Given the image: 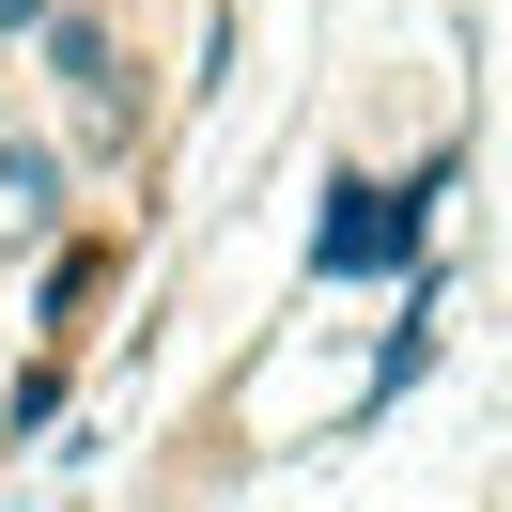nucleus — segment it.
<instances>
[{"label": "nucleus", "instance_id": "obj_2", "mask_svg": "<svg viewBox=\"0 0 512 512\" xmlns=\"http://www.w3.org/2000/svg\"><path fill=\"white\" fill-rule=\"evenodd\" d=\"M32 47H47V78H63V109L94 125V156H125V140H140V63H125V32L78 16V0H47Z\"/></svg>", "mask_w": 512, "mask_h": 512}, {"label": "nucleus", "instance_id": "obj_1", "mask_svg": "<svg viewBox=\"0 0 512 512\" xmlns=\"http://www.w3.org/2000/svg\"><path fill=\"white\" fill-rule=\"evenodd\" d=\"M466 156H435V171H404V187H388V171H342V187H326V218H311V280H388V264H419V233H435V187Z\"/></svg>", "mask_w": 512, "mask_h": 512}, {"label": "nucleus", "instance_id": "obj_3", "mask_svg": "<svg viewBox=\"0 0 512 512\" xmlns=\"http://www.w3.org/2000/svg\"><path fill=\"white\" fill-rule=\"evenodd\" d=\"M47 233H63V156L0 140V249H47Z\"/></svg>", "mask_w": 512, "mask_h": 512}]
</instances>
